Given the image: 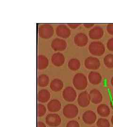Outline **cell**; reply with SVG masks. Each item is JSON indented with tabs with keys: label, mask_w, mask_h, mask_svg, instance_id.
<instances>
[{
	"label": "cell",
	"mask_w": 113,
	"mask_h": 127,
	"mask_svg": "<svg viewBox=\"0 0 113 127\" xmlns=\"http://www.w3.org/2000/svg\"><path fill=\"white\" fill-rule=\"evenodd\" d=\"M62 96L64 99L68 102H72L76 99L77 93L75 90L72 87H66L63 91Z\"/></svg>",
	"instance_id": "obj_6"
},
{
	"label": "cell",
	"mask_w": 113,
	"mask_h": 127,
	"mask_svg": "<svg viewBox=\"0 0 113 127\" xmlns=\"http://www.w3.org/2000/svg\"></svg>",
	"instance_id": "obj_36"
},
{
	"label": "cell",
	"mask_w": 113,
	"mask_h": 127,
	"mask_svg": "<svg viewBox=\"0 0 113 127\" xmlns=\"http://www.w3.org/2000/svg\"><path fill=\"white\" fill-rule=\"evenodd\" d=\"M79 113V109L75 104H69L66 105L63 109L64 116L68 119L76 117Z\"/></svg>",
	"instance_id": "obj_4"
},
{
	"label": "cell",
	"mask_w": 113,
	"mask_h": 127,
	"mask_svg": "<svg viewBox=\"0 0 113 127\" xmlns=\"http://www.w3.org/2000/svg\"><path fill=\"white\" fill-rule=\"evenodd\" d=\"M84 65L85 67L89 70H96L100 68V62L96 57H89L85 60Z\"/></svg>",
	"instance_id": "obj_7"
},
{
	"label": "cell",
	"mask_w": 113,
	"mask_h": 127,
	"mask_svg": "<svg viewBox=\"0 0 113 127\" xmlns=\"http://www.w3.org/2000/svg\"><path fill=\"white\" fill-rule=\"evenodd\" d=\"M81 25V24L79 23H68V26L70 28L72 29H75L77 28V27H80Z\"/></svg>",
	"instance_id": "obj_30"
},
{
	"label": "cell",
	"mask_w": 113,
	"mask_h": 127,
	"mask_svg": "<svg viewBox=\"0 0 113 127\" xmlns=\"http://www.w3.org/2000/svg\"><path fill=\"white\" fill-rule=\"evenodd\" d=\"M56 33L60 38L67 39L71 35V30L67 26L60 25L58 26L56 29Z\"/></svg>",
	"instance_id": "obj_9"
},
{
	"label": "cell",
	"mask_w": 113,
	"mask_h": 127,
	"mask_svg": "<svg viewBox=\"0 0 113 127\" xmlns=\"http://www.w3.org/2000/svg\"><path fill=\"white\" fill-rule=\"evenodd\" d=\"M111 123H112V124L113 125V115L112 116L111 119Z\"/></svg>",
	"instance_id": "obj_35"
},
{
	"label": "cell",
	"mask_w": 113,
	"mask_h": 127,
	"mask_svg": "<svg viewBox=\"0 0 113 127\" xmlns=\"http://www.w3.org/2000/svg\"><path fill=\"white\" fill-rule=\"evenodd\" d=\"M88 80L93 85H98L101 82L102 76L100 73L92 71L88 75Z\"/></svg>",
	"instance_id": "obj_17"
},
{
	"label": "cell",
	"mask_w": 113,
	"mask_h": 127,
	"mask_svg": "<svg viewBox=\"0 0 113 127\" xmlns=\"http://www.w3.org/2000/svg\"><path fill=\"white\" fill-rule=\"evenodd\" d=\"M52 64L57 67L63 65L65 62V58L64 55L60 52H57L52 55L51 58Z\"/></svg>",
	"instance_id": "obj_15"
},
{
	"label": "cell",
	"mask_w": 113,
	"mask_h": 127,
	"mask_svg": "<svg viewBox=\"0 0 113 127\" xmlns=\"http://www.w3.org/2000/svg\"><path fill=\"white\" fill-rule=\"evenodd\" d=\"M110 106H111V108L113 109V99L112 100H111V101H110Z\"/></svg>",
	"instance_id": "obj_33"
},
{
	"label": "cell",
	"mask_w": 113,
	"mask_h": 127,
	"mask_svg": "<svg viewBox=\"0 0 113 127\" xmlns=\"http://www.w3.org/2000/svg\"><path fill=\"white\" fill-rule=\"evenodd\" d=\"M49 65V60L44 55H39L37 57V67L39 70H44Z\"/></svg>",
	"instance_id": "obj_21"
},
{
	"label": "cell",
	"mask_w": 113,
	"mask_h": 127,
	"mask_svg": "<svg viewBox=\"0 0 113 127\" xmlns=\"http://www.w3.org/2000/svg\"><path fill=\"white\" fill-rule=\"evenodd\" d=\"M103 61L105 65L107 67L110 69L113 68V54H109L107 55L104 57Z\"/></svg>",
	"instance_id": "obj_24"
},
{
	"label": "cell",
	"mask_w": 113,
	"mask_h": 127,
	"mask_svg": "<svg viewBox=\"0 0 113 127\" xmlns=\"http://www.w3.org/2000/svg\"><path fill=\"white\" fill-rule=\"evenodd\" d=\"M73 84L77 90H83L88 86V80L83 73H78L73 79Z\"/></svg>",
	"instance_id": "obj_1"
},
{
	"label": "cell",
	"mask_w": 113,
	"mask_h": 127,
	"mask_svg": "<svg viewBox=\"0 0 113 127\" xmlns=\"http://www.w3.org/2000/svg\"><path fill=\"white\" fill-rule=\"evenodd\" d=\"M90 101L94 104H99L103 100V96L101 93L97 89H92L89 93Z\"/></svg>",
	"instance_id": "obj_14"
},
{
	"label": "cell",
	"mask_w": 113,
	"mask_h": 127,
	"mask_svg": "<svg viewBox=\"0 0 113 127\" xmlns=\"http://www.w3.org/2000/svg\"><path fill=\"white\" fill-rule=\"evenodd\" d=\"M50 96V93L49 91L45 89H42L39 91L37 99L39 102L42 103H45L49 101Z\"/></svg>",
	"instance_id": "obj_18"
},
{
	"label": "cell",
	"mask_w": 113,
	"mask_h": 127,
	"mask_svg": "<svg viewBox=\"0 0 113 127\" xmlns=\"http://www.w3.org/2000/svg\"><path fill=\"white\" fill-rule=\"evenodd\" d=\"M104 35V30L102 27L95 26L91 28L89 32V36L90 39L94 40L100 39Z\"/></svg>",
	"instance_id": "obj_11"
},
{
	"label": "cell",
	"mask_w": 113,
	"mask_h": 127,
	"mask_svg": "<svg viewBox=\"0 0 113 127\" xmlns=\"http://www.w3.org/2000/svg\"><path fill=\"white\" fill-rule=\"evenodd\" d=\"M83 26L87 28H90L92 27H93L94 26V24H90V23H87V24H84Z\"/></svg>",
	"instance_id": "obj_31"
},
{
	"label": "cell",
	"mask_w": 113,
	"mask_h": 127,
	"mask_svg": "<svg viewBox=\"0 0 113 127\" xmlns=\"http://www.w3.org/2000/svg\"><path fill=\"white\" fill-rule=\"evenodd\" d=\"M89 50L91 54L95 56H101L104 54L105 47L100 41H93L89 46Z\"/></svg>",
	"instance_id": "obj_2"
},
{
	"label": "cell",
	"mask_w": 113,
	"mask_h": 127,
	"mask_svg": "<svg viewBox=\"0 0 113 127\" xmlns=\"http://www.w3.org/2000/svg\"><path fill=\"white\" fill-rule=\"evenodd\" d=\"M67 43L61 38H56L51 42V48L55 51H62L67 47Z\"/></svg>",
	"instance_id": "obj_8"
},
{
	"label": "cell",
	"mask_w": 113,
	"mask_h": 127,
	"mask_svg": "<svg viewBox=\"0 0 113 127\" xmlns=\"http://www.w3.org/2000/svg\"><path fill=\"white\" fill-rule=\"evenodd\" d=\"M82 119L84 123L87 124H93L97 120V115L95 113L91 110L85 111L82 116Z\"/></svg>",
	"instance_id": "obj_12"
},
{
	"label": "cell",
	"mask_w": 113,
	"mask_h": 127,
	"mask_svg": "<svg viewBox=\"0 0 113 127\" xmlns=\"http://www.w3.org/2000/svg\"><path fill=\"white\" fill-rule=\"evenodd\" d=\"M98 127H110V124L108 120L105 118H100L97 122Z\"/></svg>",
	"instance_id": "obj_25"
},
{
	"label": "cell",
	"mask_w": 113,
	"mask_h": 127,
	"mask_svg": "<svg viewBox=\"0 0 113 127\" xmlns=\"http://www.w3.org/2000/svg\"><path fill=\"white\" fill-rule=\"evenodd\" d=\"M74 41L76 45L80 47H83L88 44V38L84 33L80 32L75 35Z\"/></svg>",
	"instance_id": "obj_13"
},
{
	"label": "cell",
	"mask_w": 113,
	"mask_h": 127,
	"mask_svg": "<svg viewBox=\"0 0 113 127\" xmlns=\"http://www.w3.org/2000/svg\"><path fill=\"white\" fill-rule=\"evenodd\" d=\"M39 35L41 38L48 39L51 38L54 34V28L49 24L42 25L39 28Z\"/></svg>",
	"instance_id": "obj_3"
},
{
	"label": "cell",
	"mask_w": 113,
	"mask_h": 127,
	"mask_svg": "<svg viewBox=\"0 0 113 127\" xmlns=\"http://www.w3.org/2000/svg\"><path fill=\"white\" fill-rule=\"evenodd\" d=\"M66 127H80L79 123L76 121L72 120L68 122Z\"/></svg>",
	"instance_id": "obj_27"
},
{
	"label": "cell",
	"mask_w": 113,
	"mask_h": 127,
	"mask_svg": "<svg viewBox=\"0 0 113 127\" xmlns=\"http://www.w3.org/2000/svg\"><path fill=\"white\" fill-rule=\"evenodd\" d=\"M97 111L98 114L102 117H108L110 114V109L107 104H100L98 106Z\"/></svg>",
	"instance_id": "obj_20"
},
{
	"label": "cell",
	"mask_w": 113,
	"mask_h": 127,
	"mask_svg": "<svg viewBox=\"0 0 113 127\" xmlns=\"http://www.w3.org/2000/svg\"><path fill=\"white\" fill-rule=\"evenodd\" d=\"M45 123L50 127H58L61 123V119L58 114H49L46 116Z\"/></svg>",
	"instance_id": "obj_5"
},
{
	"label": "cell",
	"mask_w": 113,
	"mask_h": 127,
	"mask_svg": "<svg viewBox=\"0 0 113 127\" xmlns=\"http://www.w3.org/2000/svg\"><path fill=\"white\" fill-rule=\"evenodd\" d=\"M107 47L109 51H113V38L110 39L107 43Z\"/></svg>",
	"instance_id": "obj_28"
},
{
	"label": "cell",
	"mask_w": 113,
	"mask_h": 127,
	"mask_svg": "<svg viewBox=\"0 0 113 127\" xmlns=\"http://www.w3.org/2000/svg\"><path fill=\"white\" fill-rule=\"evenodd\" d=\"M107 30L109 34L113 35V23L108 24L107 27Z\"/></svg>",
	"instance_id": "obj_29"
},
{
	"label": "cell",
	"mask_w": 113,
	"mask_h": 127,
	"mask_svg": "<svg viewBox=\"0 0 113 127\" xmlns=\"http://www.w3.org/2000/svg\"><path fill=\"white\" fill-rule=\"evenodd\" d=\"M47 108L51 113H56L61 109V104L59 100L52 99L49 101L47 104Z\"/></svg>",
	"instance_id": "obj_16"
},
{
	"label": "cell",
	"mask_w": 113,
	"mask_h": 127,
	"mask_svg": "<svg viewBox=\"0 0 113 127\" xmlns=\"http://www.w3.org/2000/svg\"><path fill=\"white\" fill-rule=\"evenodd\" d=\"M111 84L112 86L113 87V76L111 78Z\"/></svg>",
	"instance_id": "obj_34"
},
{
	"label": "cell",
	"mask_w": 113,
	"mask_h": 127,
	"mask_svg": "<svg viewBox=\"0 0 113 127\" xmlns=\"http://www.w3.org/2000/svg\"><path fill=\"white\" fill-rule=\"evenodd\" d=\"M46 108L43 104H39L37 106V115L38 117H42L46 113Z\"/></svg>",
	"instance_id": "obj_26"
},
{
	"label": "cell",
	"mask_w": 113,
	"mask_h": 127,
	"mask_svg": "<svg viewBox=\"0 0 113 127\" xmlns=\"http://www.w3.org/2000/svg\"><path fill=\"white\" fill-rule=\"evenodd\" d=\"M50 82V79L48 75L46 74H41L39 76L38 78V85L41 88L47 87Z\"/></svg>",
	"instance_id": "obj_23"
},
{
	"label": "cell",
	"mask_w": 113,
	"mask_h": 127,
	"mask_svg": "<svg viewBox=\"0 0 113 127\" xmlns=\"http://www.w3.org/2000/svg\"><path fill=\"white\" fill-rule=\"evenodd\" d=\"M37 127H46L44 123L41 122H38L37 124Z\"/></svg>",
	"instance_id": "obj_32"
},
{
	"label": "cell",
	"mask_w": 113,
	"mask_h": 127,
	"mask_svg": "<svg viewBox=\"0 0 113 127\" xmlns=\"http://www.w3.org/2000/svg\"><path fill=\"white\" fill-rule=\"evenodd\" d=\"M90 99L89 93L87 91L81 92L77 97L78 104L81 107H86L90 104Z\"/></svg>",
	"instance_id": "obj_10"
},
{
	"label": "cell",
	"mask_w": 113,
	"mask_h": 127,
	"mask_svg": "<svg viewBox=\"0 0 113 127\" xmlns=\"http://www.w3.org/2000/svg\"><path fill=\"white\" fill-rule=\"evenodd\" d=\"M63 87V82L59 79H53L50 83V88L51 91L54 92H59L61 91Z\"/></svg>",
	"instance_id": "obj_19"
},
{
	"label": "cell",
	"mask_w": 113,
	"mask_h": 127,
	"mask_svg": "<svg viewBox=\"0 0 113 127\" xmlns=\"http://www.w3.org/2000/svg\"><path fill=\"white\" fill-rule=\"evenodd\" d=\"M81 66L80 61L76 59H71L68 62V67L72 71H76L79 69Z\"/></svg>",
	"instance_id": "obj_22"
}]
</instances>
